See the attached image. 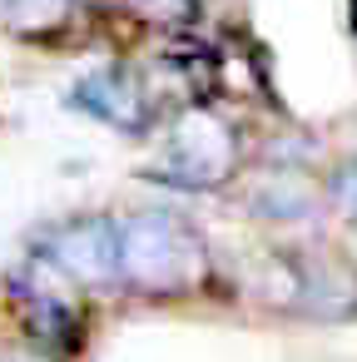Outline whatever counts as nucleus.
Wrapping results in <instances>:
<instances>
[{"mask_svg":"<svg viewBox=\"0 0 357 362\" xmlns=\"http://www.w3.org/2000/svg\"><path fill=\"white\" fill-rule=\"evenodd\" d=\"M40 258H50L75 288H119V228L105 214H75L40 233Z\"/></svg>","mask_w":357,"mask_h":362,"instance_id":"4","label":"nucleus"},{"mask_svg":"<svg viewBox=\"0 0 357 362\" xmlns=\"http://www.w3.org/2000/svg\"><path fill=\"white\" fill-rule=\"evenodd\" d=\"M70 105H80V110L95 115L100 124L124 129V134H144V129L154 124V95H149V85H144L129 65H119V60L95 65L90 75H80Z\"/></svg>","mask_w":357,"mask_h":362,"instance_id":"5","label":"nucleus"},{"mask_svg":"<svg viewBox=\"0 0 357 362\" xmlns=\"http://www.w3.org/2000/svg\"><path fill=\"white\" fill-rule=\"evenodd\" d=\"M11 362H55V357H45V352H35V357H11Z\"/></svg>","mask_w":357,"mask_h":362,"instance_id":"9","label":"nucleus"},{"mask_svg":"<svg viewBox=\"0 0 357 362\" xmlns=\"http://www.w3.org/2000/svg\"><path fill=\"white\" fill-rule=\"evenodd\" d=\"M322 199L332 214H342L347 223H357V159L337 164L327 179H322Z\"/></svg>","mask_w":357,"mask_h":362,"instance_id":"8","label":"nucleus"},{"mask_svg":"<svg viewBox=\"0 0 357 362\" xmlns=\"http://www.w3.org/2000/svg\"><path fill=\"white\" fill-rule=\"evenodd\" d=\"M243 174V134L228 124L218 110L189 100L169 124H164V149L154 179L194 194H213Z\"/></svg>","mask_w":357,"mask_h":362,"instance_id":"2","label":"nucleus"},{"mask_svg":"<svg viewBox=\"0 0 357 362\" xmlns=\"http://www.w3.org/2000/svg\"><path fill=\"white\" fill-rule=\"evenodd\" d=\"M119 228V288L139 298H189L213 278L209 238L174 209H139Z\"/></svg>","mask_w":357,"mask_h":362,"instance_id":"1","label":"nucleus"},{"mask_svg":"<svg viewBox=\"0 0 357 362\" xmlns=\"http://www.w3.org/2000/svg\"><path fill=\"white\" fill-rule=\"evenodd\" d=\"M303 263V308L308 317H352L357 313V273L332 253H298Z\"/></svg>","mask_w":357,"mask_h":362,"instance_id":"7","label":"nucleus"},{"mask_svg":"<svg viewBox=\"0 0 357 362\" xmlns=\"http://www.w3.org/2000/svg\"><path fill=\"white\" fill-rule=\"evenodd\" d=\"M248 214L263 218V223H308L327 199H322V179L308 169V164H293V159H268L248 174Z\"/></svg>","mask_w":357,"mask_h":362,"instance_id":"6","label":"nucleus"},{"mask_svg":"<svg viewBox=\"0 0 357 362\" xmlns=\"http://www.w3.org/2000/svg\"><path fill=\"white\" fill-rule=\"evenodd\" d=\"M6 293H11V308L16 317L25 322L30 342L45 352V357H75L85 347V308H80V288L50 263V258H35L25 268H11L6 278Z\"/></svg>","mask_w":357,"mask_h":362,"instance_id":"3","label":"nucleus"}]
</instances>
